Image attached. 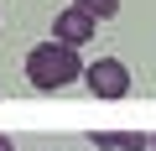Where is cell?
<instances>
[{
    "label": "cell",
    "mask_w": 156,
    "mask_h": 151,
    "mask_svg": "<svg viewBox=\"0 0 156 151\" xmlns=\"http://www.w3.org/2000/svg\"><path fill=\"white\" fill-rule=\"evenodd\" d=\"M78 73H83V63H78V47H62V42H42V47H31V52H26V78H31L42 94L78 84Z\"/></svg>",
    "instance_id": "6da1fadb"
},
{
    "label": "cell",
    "mask_w": 156,
    "mask_h": 151,
    "mask_svg": "<svg viewBox=\"0 0 156 151\" xmlns=\"http://www.w3.org/2000/svg\"><path fill=\"white\" fill-rule=\"evenodd\" d=\"M78 78H83L99 99H125V94H130V68H125L120 57H94Z\"/></svg>",
    "instance_id": "7a4b0ae2"
},
{
    "label": "cell",
    "mask_w": 156,
    "mask_h": 151,
    "mask_svg": "<svg viewBox=\"0 0 156 151\" xmlns=\"http://www.w3.org/2000/svg\"><path fill=\"white\" fill-rule=\"evenodd\" d=\"M94 16L89 11H78V5H62L57 16H52V42H62V47H83V42H94Z\"/></svg>",
    "instance_id": "3957f363"
},
{
    "label": "cell",
    "mask_w": 156,
    "mask_h": 151,
    "mask_svg": "<svg viewBox=\"0 0 156 151\" xmlns=\"http://www.w3.org/2000/svg\"><path fill=\"white\" fill-rule=\"evenodd\" d=\"M109 151H151L146 130H109Z\"/></svg>",
    "instance_id": "277c9868"
},
{
    "label": "cell",
    "mask_w": 156,
    "mask_h": 151,
    "mask_svg": "<svg viewBox=\"0 0 156 151\" xmlns=\"http://www.w3.org/2000/svg\"><path fill=\"white\" fill-rule=\"evenodd\" d=\"M73 5H78V11H89L94 21H109V16L120 11V0H73Z\"/></svg>",
    "instance_id": "5b68a950"
},
{
    "label": "cell",
    "mask_w": 156,
    "mask_h": 151,
    "mask_svg": "<svg viewBox=\"0 0 156 151\" xmlns=\"http://www.w3.org/2000/svg\"><path fill=\"white\" fill-rule=\"evenodd\" d=\"M0 151H16V141H11V135H0Z\"/></svg>",
    "instance_id": "8992f818"
},
{
    "label": "cell",
    "mask_w": 156,
    "mask_h": 151,
    "mask_svg": "<svg viewBox=\"0 0 156 151\" xmlns=\"http://www.w3.org/2000/svg\"><path fill=\"white\" fill-rule=\"evenodd\" d=\"M151 151H156V135H151Z\"/></svg>",
    "instance_id": "52a82bcc"
}]
</instances>
